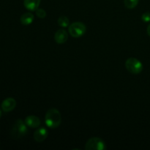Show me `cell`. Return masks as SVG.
Masks as SVG:
<instances>
[{
  "instance_id": "obj_1",
  "label": "cell",
  "mask_w": 150,
  "mask_h": 150,
  "mask_svg": "<svg viewBox=\"0 0 150 150\" xmlns=\"http://www.w3.org/2000/svg\"><path fill=\"white\" fill-rule=\"evenodd\" d=\"M45 122L47 127L55 129L59 127L62 122V116L57 108H50L47 111L45 117Z\"/></svg>"
},
{
  "instance_id": "obj_2",
  "label": "cell",
  "mask_w": 150,
  "mask_h": 150,
  "mask_svg": "<svg viewBox=\"0 0 150 150\" xmlns=\"http://www.w3.org/2000/svg\"><path fill=\"white\" fill-rule=\"evenodd\" d=\"M28 126L25 122L21 120H18L15 122L11 130V135L15 139H20L23 137L27 133Z\"/></svg>"
},
{
  "instance_id": "obj_3",
  "label": "cell",
  "mask_w": 150,
  "mask_h": 150,
  "mask_svg": "<svg viewBox=\"0 0 150 150\" xmlns=\"http://www.w3.org/2000/svg\"><path fill=\"white\" fill-rule=\"evenodd\" d=\"M125 67L130 73L137 75L142 73L144 66L140 60L134 57H130L126 60Z\"/></svg>"
},
{
  "instance_id": "obj_4",
  "label": "cell",
  "mask_w": 150,
  "mask_h": 150,
  "mask_svg": "<svg viewBox=\"0 0 150 150\" xmlns=\"http://www.w3.org/2000/svg\"><path fill=\"white\" fill-rule=\"evenodd\" d=\"M86 31V26L82 22H74L68 26V32L73 38H80L83 36Z\"/></svg>"
},
{
  "instance_id": "obj_5",
  "label": "cell",
  "mask_w": 150,
  "mask_h": 150,
  "mask_svg": "<svg viewBox=\"0 0 150 150\" xmlns=\"http://www.w3.org/2000/svg\"><path fill=\"white\" fill-rule=\"evenodd\" d=\"M106 149L105 143L102 139L92 137L86 142L85 149L86 150H103Z\"/></svg>"
},
{
  "instance_id": "obj_6",
  "label": "cell",
  "mask_w": 150,
  "mask_h": 150,
  "mask_svg": "<svg viewBox=\"0 0 150 150\" xmlns=\"http://www.w3.org/2000/svg\"><path fill=\"white\" fill-rule=\"evenodd\" d=\"M16 106V101L14 98H6L5 100L2 101L1 103V109L4 112H10L13 111Z\"/></svg>"
},
{
  "instance_id": "obj_7",
  "label": "cell",
  "mask_w": 150,
  "mask_h": 150,
  "mask_svg": "<svg viewBox=\"0 0 150 150\" xmlns=\"http://www.w3.org/2000/svg\"><path fill=\"white\" fill-rule=\"evenodd\" d=\"M48 130L45 127H39L34 133V139L37 142H42L48 137Z\"/></svg>"
},
{
  "instance_id": "obj_8",
  "label": "cell",
  "mask_w": 150,
  "mask_h": 150,
  "mask_svg": "<svg viewBox=\"0 0 150 150\" xmlns=\"http://www.w3.org/2000/svg\"><path fill=\"white\" fill-rule=\"evenodd\" d=\"M68 39V33L65 29H59L54 35V40L58 44H63Z\"/></svg>"
},
{
  "instance_id": "obj_9",
  "label": "cell",
  "mask_w": 150,
  "mask_h": 150,
  "mask_svg": "<svg viewBox=\"0 0 150 150\" xmlns=\"http://www.w3.org/2000/svg\"><path fill=\"white\" fill-rule=\"evenodd\" d=\"M25 123L28 127H31V128H38L40 125V120L38 117L34 115L28 116L26 117L24 120Z\"/></svg>"
},
{
  "instance_id": "obj_10",
  "label": "cell",
  "mask_w": 150,
  "mask_h": 150,
  "mask_svg": "<svg viewBox=\"0 0 150 150\" xmlns=\"http://www.w3.org/2000/svg\"><path fill=\"white\" fill-rule=\"evenodd\" d=\"M41 0H23V5L29 11H35L39 7Z\"/></svg>"
},
{
  "instance_id": "obj_11",
  "label": "cell",
  "mask_w": 150,
  "mask_h": 150,
  "mask_svg": "<svg viewBox=\"0 0 150 150\" xmlns=\"http://www.w3.org/2000/svg\"><path fill=\"white\" fill-rule=\"evenodd\" d=\"M34 15L31 13H26L21 16V23L23 25H29L33 22Z\"/></svg>"
},
{
  "instance_id": "obj_12",
  "label": "cell",
  "mask_w": 150,
  "mask_h": 150,
  "mask_svg": "<svg viewBox=\"0 0 150 150\" xmlns=\"http://www.w3.org/2000/svg\"><path fill=\"white\" fill-rule=\"evenodd\" d=\"M57 23L59 26L63 28L68 27L70 25V20L68 18L65 16H61L57 20Z\"/></svg>"
},
{
  "instance_id": "obj_13",
  "label": "cell",
  "mask_w": 150,
  "mask_h": 150,
  "mask_svg": "<svg viewBox=\"0 0 150 150\" xmlns=\"http://www.w3.org/2000/svg\"><path fill=\"white\" fill-rule=\"evenodd\" d=\"M139 0H124V4L126 8L133 9L138 5Z\"/></svg>"
},
{
  "instance_id": "obj_14",
  "label": "cell",
  "mask_w": 150,
  "mask_h": 150,
  "mask_svg": "<svg viewBox=\"0 0 150 150\" xmlns=\"http://www.w3.org/2000/svg\"><path fill=\"white\" fill-rule=\"evenodd\" d=\"M35 13L36 16H38L39 18H45L46 17V12L42 8H38L35 10Z\"/></svg>"
},
{
  "instance_id": "obj_15",
  "label": "cell",
  "mask_w": 150,
  "mask_h": 150,
  "mask_svg": "<svg viewBox=\"0 0 150 150\" xmlns=\"http://www.w3.org/2000/svg\"><path fill=\"white\" fill-rule=\"evenodd\" d=\"M142 20L145 23L150 22V12H146L142 14Z\"/></svg>"
},
{
  "instance_id": "obj_16",
  "label": "cell",
  "mask_w": 150,
  "mask_h": 150,
  "mask_svg": "<svg viewBox=\"0 0 150 150\" xmlns=\"http://www.w3.org/2000/svg\"><path fill=\"white\" fill-rule=\"evenodd\" d=\"M146 32H147V35L150 37V23L149 24V26H147V29H146Z\"/></svg>"
},
{
  "instance_id": "obj_17",
  "label": "cell",
  "mask_w": 150,
  "mask_h": 150,
  "mask_svg": "<svg viewBox=\"0 0 150 150\" xmlns=\"http://www.w3.org/2000/svg\"><path fill=\"white\" fill-rule=\"evenodd\" d=\"M1 111L0 110V118H1Z\"/></svg>"
}]
</instances>
